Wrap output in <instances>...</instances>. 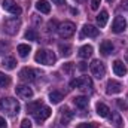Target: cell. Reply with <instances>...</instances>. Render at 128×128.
<instances>
[{
	"mask_svg": "<svg viewBox=\"0 0 128 128\" xmlns=\"http://www.w3.org/2000/svg\"><path fill=\"white\" fill-rule=\"evenodd\" d=\"M0 110L4 112L8 116H16L20 113V110H21V106L15 98L8 97V98L0 100Z\"/></svg>",
	"mask_w": 128,
	"mask_h": 128,
	"instance_id": "cell-1",
	"label": "cell"
},
{
	"mask_svg": "<svg viewBox=\"0 0 128 128\" xmlns=\"http://www.w3.org/2000/svg\"><path fill=\"white\" fill-rule=\"evenodd\" d=\"M113 49H115V46H113V43H112L110 40H103V42L100 43V52H101L103 55H109V54H112Z\"/></svg>",
	"mask_w": 128,
	"mask_h": 128,
	"instance_id": "cell-13",
	"label": "cell"
},
{
	"mask_svg": "<svg viewBox=\"0 0 128 128\" xmlns=\"http://www.w3.org/2000/svg\"><path fill=\"white\" fill-rule=\"evenodd\" d=\"M116 103H118V107H119V109H122V110H128V104L124 101V100H118Z\"/></svg>",
	"mask_w": 128,
	"mask_h": 128,
	"instance_id": "cell-35",
	"label": "cell"
},
{
	"mask_svg": "<svg viewBox=\"0 0 128 128\" xmlns=\"http://www.w3.org/2000/svg\"><path fill=\"white\" fill-rule=\"evenodd\" d=\"M72 118H73V112L68 107H63L61 109V122H63V125H67L72 121Z\"/></svg>",
	"mask_w": 128,
	"mask_h": 128,
	"instance_id": "cell-15",
	"label": "cell"
},
{
	"mask_svg": "<svg viewBox=\"0 0 128 128\" xmlns=\"http://www.w3.org/2000/svg\"><path fill=\"white\" fill-rule=\"evenodd\" d=\"M14 6H15V2H14V0H3V9L10 10Z\"/></svg>",
	"mask_w": 128,
	"mask_h": 128,
	"instance_id": "cell-30",
	"label": "cell"
},
{
	"mask_svg": "<svg viewBox=\"0 0 128 128\" xmlns=\"http://www.w3.org/2000/svg\"><path fill=\"white\" fill-rule=\"evenodd\" d=\"M110 121H112V124H113L116 128H121V127H122V118H121V115H119L118 112H113V113H112Z\"/></svg>",
	"mask_w": 128,
	"mask_h": 128,
	"instance_id": "cell-22",
	"label": "cell"
},
{
	"mask_svg": "<svg viewBox=\"0 0 128 128\" xmlns=\"http://www.w3.org/2000/svg\"><path fill=\"white\" fill-rule=\"evenodd\" d=\"M109 112H110V109H109L106 104H103V103H98V104H97V113H98L101 118L109 116Z\"/></svg>",
	"mask_w": 128,
	"mask_h": 128,
	"instance_id": "cell-21",
	"label": "cell"
},
{
	"mask_svg": "<svg viewBox=\"0 0 128 128\" xmlns=\"http://www.w3.org/2000/svg\"><path fill=\"white\" fill-rule=\"evenodd\" d=\"M52 2H54L55 4H64V2H66V0H52Z\"/></svg>",
	"mask_w": 128,
	"mask_h": 128,
	"instance_id": "cell-39",
	"label": "cell"
},
{
	"mask_svg": "<svg viewBox=\"0 0 128 128\" xmlns=\"http://www.w3.org/2000/svg\"><path fill=\"white\" fill-rule=\"evenodd\" d=\"M34 60H36V63L43 64V66H52V64L55 63L57 57L49 49H39L36 52V55H34Z\"/></svg>",
	"mask_w": 128,
	"mask_h": 128,
	"instance_id": "cell-2",
	"label": "cell"
},
{
	"mask_svg": "<svg viewBox=\"0 0 128 128\" xmlns=\"http://www.w3.org/2000/svg\"><path fill=\"white\" fill-rule=\"evenodd\" d=\"M79 68H80V70H85V68H86V64L85 63H79Z\"/></svg>",
	"mask_w": 128,
	"mask_h": 128,
	"instance_id": "cell-40",
	"label": "cell"
},
{
	"mask_svg": "<svg viewBox=\"0 0 128 128\" xmlns=\"http://www.w3.org/2000/svg\"><path fill=\"white\" fill-rule=\"evenodd\" d=\"M98 36V28H96L94 26L85 24L82 28V37H97Z\"/></svg>",
	"mask_w": 128,
	"mask_h": 128,
	"instance_id": "cell-12",
	"label": "cell"
},
{
	"mask_svg": "<svg viewBox=\"0 0 128 128\" xmlns=\"http://www.w3.org/2000/svg\"><path fill=\"white\" fill-rule=\"evenodd\" d=\"M9 12H10V14H14V15H21L22 9H21V8H20L18 4H15V6H14V8H12V9H10Z\"/></svg>",
	"mask_w": 128,
	"mask_h": 128,
	"instance_id": "cell-32",
	"label": "cell"
},
{
	"mask_svg": "<svg viewBox=\"0 0 128 128\" xmlns=\"http://www.w3.org/2000/svg\"><path fill=\"white\" fill-rule=\"evenodd\" d=\"M121 4H122V8H124L125 10H128V0H122V3H121Z\"/></svg>",
	"mask_w": 128,
	"mask_h": 128,
	"instance_id": "cell-38",
	"label": "cell"
},
{
	"mask_svg": "<svg viewBox=\"0 0 128 128\" xmlns=\"http://www.w3.org/2000/svg\"><path fill=\"white\" fill-rule=\"evenodd\" d=\"M112 30L113 33H122L127 30V20L124 16H116L113 24H112Z\"/></svg>",
	"mask_w": 128,
	"mask_h": 128,
	"instance_id": "cell-9",
	"label": "cell"
},
{
	"mask_svg": "<svg viewBox=\"0 0 128 128\" xmlns=\"http://www.w3.org/2000/svg\"><path fill=\"white\" fill-rule=\"evenodd\" d=\"M0 128H8V125H6V121H4V118H2V116H0Z\"/></svg>",
	"mask_w": 128,
	"mask_h": 128,
	"instance_id": "cell-37",
	"label": "cell"
},
{
	"mask_svg": "<svg viewBox=\"0 0 128 128\" xmlns=\"http://www.w3.org/2000/svg\"><path fill=\"white\" fill-rule=\"evenodd\" d=\"M76 32V26L73 24V22H70V21H66L63 24H60L58 26V34H60V37H63V39H68V37H72L73 34Z\"/></svg>",
	"mask_w": 128,
	"mask_h": 128,
	"instance_id": "cell-5",
	"label": "cell"
},
{
	"mask_svg": "<svg viewBox=\"0 0 128 128\" xmlns=\"http://www.w3.org/2000/svg\"><path fill=\"white\" fill-rule=\"evenodd\" d=\"M40 107H42V101H40V100L33 101V103H28V104H27V110H28L32 115H33V113H36Z\"/></svg>",
	"mask_w": 128,
	"mask_h": 128,
	"instance_id": "cell-24",
	"label": "cell"
},
{
	"mask_svg": "<svg viewBox=\"0 0 128 128\" xmlns=\"http://www.w3.org/2000/svg\"><path fill=\"white\" fill-rule=\"evenodd\" d=\"M91 73L97 79H103L104 74H106V66H104V63L100 61V60H94L91 63Z\"/></svg>",
	"mask_w": 128,
	"mask_h": 128,
	"instance_id": "cell-6",
	"label": "cell"
},
{
	"mask_svg": "<svg viewBox=\"0 0 128 128\" xmlns=\"http://www.w3.org/2000/svg\"><path fill=\"white\" fill-rule=\"evenodd\" d=\"M16 51H18V54H20V57H22V58H26L28 54H30V51H32V48H30V45H26V43H21V45H18V48H16Z\"/></svg>",
	"mask_w": 128,
	"mask_h": 128,
	"instance_id": "cell-20",
	"label": "cell"
},
{
	"mask_svg": "<svg viewBox=\"0 0 128 128\" xmlns=\"http://www.w3.org/2000/svg\"><path fill=\"white\" fill-rule=\"evenodd\" d=\"M92 55V46L91 45H85L79 49V57L80 58H90Z\"/></svg>",
	"mask_w": 128,
	"mask_h": 128,
	"instance_id": "cell-19",
	"label": "cell"
},
{
	"mask_svg": "<svg viewBox=\"0 0 128 128\" xmlns=\"http://www.w3.org/2000/svg\"><path fill=\"white\" fill-rule=\"evenodd\" d=\"M107 20H109V14H107V10H101V12L97 15V22H98L100 27H106Z\"/></svg>",
	"mask_w": 128,
	"mask_h": 128,
	"instance_id": "cell-18",
	"label": "cell"
},
{
	"mask_svg": "<svg viewBox=\"0 0 128 128\" xmlns=\"http://www.w3.org/2000/svg\"><path fill=\"white\" fill-rule=\"evenodd\" d=\"M20 27H21V21L18 18H8L3 22V30H4L6 34H9V36L16 34L18 30H20Z\"/></svg>",
	"mask_w": 128,
	"mask_h": 128,
	"instance_id": "cell-4",
	"label": "cell"
},
{
	"mask_svg": "<svg viewBox=\"0 0 128 128\" xmlns=\"http://www.w3.org/2000/svg\"><path fill=\"white\" fill-rule=\"evenodd\" d=\"M113 72H115L116 76H124V74H127V67L124 66L122 61L116 60V61L113 63Z\"/></svg>",
	"mask_w": 128,
	"mask_h": 128,
	"instance_id": "cell-14",
	"label": "cell"
},
{
	"mask_svg": "<svg viewBox=\"0 0 128 128\" xmlns=\"http://www.w3.org/2000/svg\"><path fill=\"white\" fill-rule=\"evenodd\" d=\"M58 49H60V52H61L63 57H70L72 55V46L67 45V43H60L58 45Z\"/></svg>",
	"mask_w": 128,
	"mask_h": 128,
	"instance_id": "cell-23",
	"label": "cell"
},
{
	"mask_svg": "<svg viewBox=\"0 0 128 128\" xmlns=\"http://www.w3.org/2000/svg\"><path fill=\"white\" fill-rule=\"evenodd\" d=\"M122 91V85L118 82V80H109L107 85H106V92L109 96H113V94H119Z\"/></svg>",
	"mask_w": 128,
	"mask_h": 128,
	"instance_id": "cell-10",
	"label": "cell"
},
{
	"mask_svg": "<svg viewBox=\"0 0 128 128\" xmlns=\"http://www.w3.org/2000/svg\"><path fill=\"white\" fill-rule=\"evenodd\" d=\"M36 9L42 14H49L51 12V4L46 2V0H39L36 3Z\"/></svg>",
	"mask_w": 128,
	"mask_h": 128,
	"instance_id": "cell-16",
	"label": "cell"
},
{
	"mask_svg": "<svg viewBox=\"0 0 128 128\" xmlns=\"http://www.w3.org/2000/svg\"><path fill=\"white\" fill-rule=\"evenodd\" d=\"M101 4V0H91V9L92 10H97Z\"/></svg>",
	"mask_w": 128,
	"mask_h": 128,
	"instance_id": "cell-34",
	"label": "cell"
},
{
	"mask_svg": "<svg viewBox=\"0 0 128 128\" xmlns=\"http://www.w3.org/2000/svg\"><path fill=\"white\" fill-rule=\"evenodd\" d=\"M48 30H49V32H55V30H58V24H57L55 20H51V21L48 22Z\"/></svg>",
	"mask_w": 128,
	"mask_h": 128,
	"instance_id": "cell-31",
	"label": "cell"
},
{
	"mask_svg": "<svg viewBox=\"0 0 128 128\" xmlns=\"http://www.w3.org/2000/svg\"><path fill=\"white\" fill-rule=\"evenodd\" d=\"M15 91H16L18 96L21 97V98H24V100H28V98L33 97V90L28 88L27 85H18V86L15 88Z\"/></svg>",
	"mask_w": 128,
	"mask_h": 128,
	"instance_id": "cell-11",
	"label": "cell"
},
{
	"mask_svg": "<svg viewBox=\"0 0 128 128\" xmlns=\"http://www.w3.org/2000/svg\"><path fill=\"white\" fill-rule=\"evenodd\" d=\"M61 100H63V94L58 92V91H52V92L49 94V101L54 103V104H58Z\"/></svg>",
	"mask_w": 128,
	"mask_h": 128,
	"instance_id": "cell-26",
	"label": "cell"
},
{
	"mask_svg": "<svg viewBox=\"0 0 128 128\" xmlns=\"http://www.w3.org/2000/svg\"><path fill=\"white\" fill-rule=\"evenodd\" d=\"M9 85H10V78L3 74V73H0V86L2 88H8Z\"/></svg>",
	"mask_w": 128,
	"mask_h": 128,
	"instance_id": "cell-27",
	"label": "cell"
},
{
	"mask_svg": "<svg viewBox=\"0 0 128 128\" xmlns=\"http://www.w3.org/2000/svg\"><path fill=\"white\" fill-rule=\"evenodd\" d=\"M26 39L27 40H33V42H37V33L34 30H27L26 32Z\"/></svg>",
	"mask_w": 128,
	"mask_h": 128,
	"instance_id": "cell-28",
	"label": "cell"
},
{
	"mask_svg": "<svg viewBox=\"0 0 128 128\" xmlns=\"http://www.w3.org/2000/svg\"><path fill=\"white\" fill-rule=\"evenodd\" d=\"M21 128H33L32 122H30L28 119H22V122H21Z\"/></svg>",
	"mask_w": 128,
	"mask_h": 128,
	"instance_id": "cell-36",
	"label": "cell"
},
{
	"mask_svg": "<svg viewBox=\"0 0 128 128\" xmlns=\"http://www.w3.org/2000/svg\"><path fill=\"white\" fill-rule=\"evenodd\" d=\"M125 61L128 63V49H127V52H125Z\"/></svg>",
	"mask_w": 128,
	"mask_h": 128,
	"instance_id": "cell-41",
	"label": "cell"
},
{
	"mask_svg": "<svg viewBox=\"0 0 128 128\" xmlns=\"http://www.w3.org/2000/svg\"><path fill=\"white\" fill-rule=\"evenodd\" d=\"M3 66H4V68L12 70V68H15L16 61H15V58H14V57H4V60H3Z\"/></svg>",
	"mask_w": 128,
	"mask_h": 128,
	"instance_id": "cell-25",
	"label": "cell"
},
{
	"mask_svg": "<svg viewBox=\"0 0 128 128\" xmlns=\"http://www.w3.org/2000/svg\"><path fill=\"white\" fill-rule=\"evenodd\" d=\"M107 2H109V3H113V2H115V0H107Z\"/></svg>",
	"mask_w": 128,
	"mask_h": 128,
	"instance_id": "cell-42",
	"label": "cell"
},
{
	"mask_svg": "<svg viewBox=\"0 0 128 128\" xmlns=\"http://www.w3.org/2000/svg\"><path fill=\"white\" fill-rule=\"evenodd\" d=\"M70 86H72V88L78 86V88H79L80 91H84V92H91V91H92V80H91L90 76H82V78H79V79L72 80V82H70Z\"/></svg>",
	"mask_w": 128,
	"mask_h": 128,
	"instance_id": "cell-3",
	"label": "cell"
},
{
	"mask_svg": "<svg viewBox=\"0 0 128 128\" xmlns=\"http://www.w3.org/2000/svg\"><path fill=\"white\" fill-rule=\"evenodd\" d=\"M73 103H74L76 107H79V109H86V107H88V98L84 97V96L74 97V98H73Z\"/></svg>",
	"mask_w": 128,
	"mask_h": 128,
	"instance_id": "cell-17",
	"label": "cell"
},
{
	"mask_svg": "<svg viewBox=\"0 0 128 128\" xmlns=\"http://www.w3.org/2000/svg\"><path fill=\"white\" fill-rule=\"evenodd\" d=\"M37 78H39V72L34 68H30V67H24L20 72V79L22 82H34Z\"/></svg>",
	"mask_w": 128,
	"mask_h": 128,
	"instance_id": "cell-7",
	"label": "cell"
},
{
	"mask_svg": "<svg viewBox=\"0 0 128 128\" xmlns=\"http://www.w3.org/2000/svg\"><path fill=\"white\" fill-rule=\"evenodd\" d=\"M98 125H97L96 122H90V124H79L78 125V128H97Z\"/></svg>",
	"mask_w": 128,
	"mask_h": 128,
	"instance_id": "cell-33",
	"label": "cell"
},
{
	"mask_svg": "<svg viewBox=\"0 0 128 128\" xmlns=\"http://www.w3.org/2000/svg\"><path fill=\"white\" fill-rule=\"evenodd\" d=\"M63 70H64V73L72 74V73H73V70H74V64H73V63H66L63 66Z\"/></svg>",
	"mask_w": 128,
	"mask_h": 128,
	"instance_id": "cell-29",
	"label": "cell"
},
{
	"mask_svg": "<svg viewBox=\"0 0 128 128\" xmlns=\"http://www.w3.org/2000/svg\"><path fill=\"white\" fill-rule=\"evenodd\" d=\"M51 113H52V112H51V109H49L48 106H42L36 113H33V116H34L36 122H39V124H40V122L46 121V119L51 116Z\"/></svg>",
	"mask_w": 128,
	"mask_h": 128,
	"instance_id": "cell-8",
	"label": "cell"
}]
</instances>
